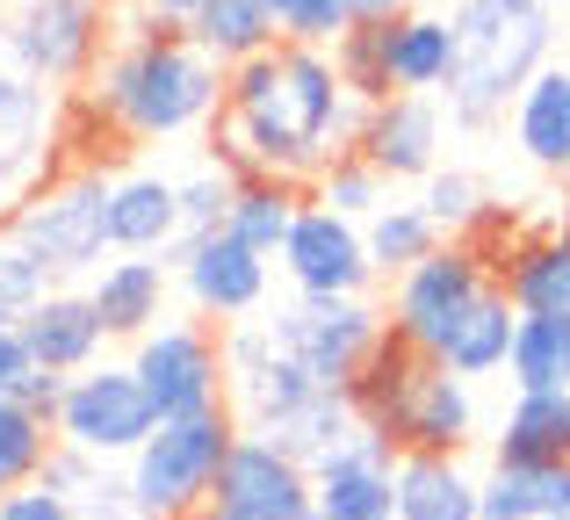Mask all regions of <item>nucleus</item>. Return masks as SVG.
<instances>
[{
  "instance_id": "f257e3e1",
  "label": "nucleus",
  "mask_w": 570,
  "mask_h": 520,
  "mask_svg": "<svg viewBox=\"0 0 570 520\" xmlns=\"http://www.w3.org/2000/svg\"><path fill=\"white\" fill-rule=\"evenodd\" d=\"M362 101L340 87L333 51L311 43H275V51L232 66L224 87V116L203 130L217 174L246 181V174H282V181L311 188L333 159L362 145Z\"/></svg>"
},
{
  "instance_id": "f03ea898",
  "label": "nucleus",
  "mask_w": 570,
  "mask_h": 520,
  "mask_svg": "<svg viewBox=\"0 0 570 520\" xmlns=\"http://www.w3.org/2000/svg\"><path fill=\"white\" fill-rule=\"evenodd\" d=\"M224 87H232V72L209 51H195L188 29H167L153 14H138V0H116V43L95 66V80H87V101L130 145L209 130L224 116Z\"/></svg>"
},
{
  "instance_id": "7ed1b4c3",
  "label": "nucleus",
  "mask_w": 570,
  "mask_h": 520,
  "mask_svg": "<svg viewBox=\"0 0 570 520\" xmlns=\"http://www.w3.org/2000/svg\"><path fill=\"white\" fill-rule=\"evenodd\" d=\"M347 405L362 420V434L390 441L397 455H462L476 441V398L462 376H448L426 347L383 325V340L368 347L362 376L347 383Z\"/></svg>"
},
{
  "instance_id": "20e7f679",
  "label": "nucleus",
  "mask_w": 570,
  "mask_h": 520,
  "mask_svg": "<svg viewBox=\"0 0 570 520\" xmlns=\"http://www.w3.org/2000/svg\"><path fill=\"white\" fill-rule=\"evenodd\" d=\"M455 72H448V116L462 130H484L528 95L534 72H549L557 14L549 0H455Z\"/></svg>"
},
{
  "instance_id": "39448f33",
  "label": "nucleus",
  "mask_w": 570,
  "mask_h": 520,
  "mask_svg": "<svg viewBox=\"0 0 570 520\" xmlns=\"http://www.w3.org/2000/svg\"><path fill=\"white\" fill-rule=\"evenodd\" d=\"M238 434H246V426L232 420V405H209V412H195V420H159L153 441L124 463L130 513L138 520H188V513H203Z\"/></svg>"
},
{
  "instance_id": "423d86ee",
  "label": "nucleus",
  "mask_w": 570,
  "mask_h": 520,
  "mask_svg": "<svg viewBox=\"0 0 570 520\" xmlns=\"http://www.w3.org/2000/svg\"><path fill=\"white\" fill-rule=\"evenodd\" d=\"M0 232H8L51 282L95 275V267L116 254L109 246V174H51L37 196H22L0 217Z\"/></svg>"
},
{
  "instance_id": "0eeeda50",
  "label": "nucleus",
  "mask_w": 570,
  "mask_h": 520,
  "mask_svg": "<svg viewBox=\"0 0 570 520\" xmlns=\"http://www.w3.org/2000/svg\"><path fill=\"white\" fill-rule=\"evenodd\" d=\"M8 58L29 72L37 87H72L95 80V66L116 43V0H22V8L0 22Z\"/></svg>"
},
{
  "instance_id": "6e6552de",
  "label": "nucleus",
  "mask_w": 570,
  "mask_h": 520,
  "mask_svg": "<svg viewBox=\"0 0 570 520\" xmlns=\"http://www.w3.org/2000/svg\"><path fill=\"white\" fill-rule=\"evenodd\" d=\"M58 441L95 463H130V455L153 441L159 412L145 398V383L130 376V362H95L80 376H66V398H58Z\"/></svg>"
},
{
  "instance_id": "1a4fd4ad",
  "label": "nucleus",
  "mask_w": 570,
  "mask_h": 520,
  "mask_svg": "<svg viewBox=\"0 0 570 520\" xmlns=\"http://www.w3.org/2000/svg\"><path fill=\"white\" fill-rule=\"evenodd\" d=\"M130 376L145 383L159 420H195L224 405V325L159 318L145 340H130Z\"/></svg>"
},
{
  "instance_id": "9d476101",
  "label": "nucleus",
  "mask_w": 570,
  "mask_h": 520,
  "mask_svg": "<svg viewBox=\"0 0 570 520\" xmlns=\"http://www.w3.org/2000/svg\"><path fill=\"white\" fill-rule=\"evenodd\" d=\"M383 325L390 318L368 304V296H340V304H311V296H296V304H282L275 318H267V333H275V347L289 354L318 391H347V383L362 376L368 347L383 340Z\"/></svg>"
},
{
  "instance_id": "9b49d317",
  "label": "nucleus",
  "mask_w": 570,
  "mask_h": 520,
  "mask_svg": "<svg viewBox=\"0 0 570 520\" xmlns=\"http://www.w3.org/2000/svg\"><path fill=\"white\" fill-rule=\"evenodd\" d=\"M311 391H318V383L275 347L267 318L224 325V405H232V420L246 426V434H267L275 420H289Z\"/></svg>"
},
{
  "instance_id": "f8f14e48",
  "label": "nucleus",
  "mask_w": 570,
  "mask_h": 520,
  "mask_svg": "<svg viewBox=\"0 0 570 520\" xmlns=\"http://www.w3.org/2000/svg\"><path fill=\"white\" fill-rule=\"evenodd\" d=\"M282 275H289L296 296H311V304H340V296H368V282H376V267H368V239L354 217L325 210V203H304L289 225V239H282Z\"/></svg>"
},
{
  "instance_id": "ddd939ff",
  "label": "nucleus",
  "mask_w": 570,
  "mask_h": 520,
  "mask_svg": "<svg viewBox=\"0 0 570 520\" xmlns=\"http://www.w3.org/2000/svg\"><path fill=\"white\" fill-rule=\"evenodd\" d=\"M484 290H491L484 261H476L462 239H448V246H433V254L419 261V267H404V275L390 282V311H383V318L397 325L412 347H426V354H433V347L448 340V325H455Z\"/></svg>"
},
{
  "instance_id": "4468645a",
  "label": "nucleus",
  "mask_w": 570,
  "mask_h": 520,
  "mask_svg": "<svg viewBox=\"0 0 570 520\" xmlns=\"http://www.w3.org/2000/svg\"><path fill=\"white\" fill-rule=\"evenodd\" d=\"M51 124H58L51 87L29 80V72L8 58V37H0V217L58 174Z\"/></svg>"
},
{
  "instance_id": "2eb2a0df",
  "label": "nucleus",
  "mask_w": 570,
  "mask_h": 520,
  "mask_svg": "<svg viewBox=\"0 0 570 520\" xmlns=\"http://www.w3.org/2000/svg\"><path fill=\"white\" fill-rule=\"evenodd\" d=\"M167 267L181 275L195 318H209V325H238V318H253V311L267 304V254H253L246 239H232V232L181 239L167 254Z\"/></svg>"
},
{
  "instance_id": "dca6fc26",
  "label": "nucleus",
  "mask_w": 570,
  "mask_h": 520,
  "mask_svg": "<svg viewBox=\"0 0 570 520\" xmlns=\"http://www.w3.org/2000/svg\"><path fill=\"white\" fill-rule=\"evenodd\" d=\"M209 507L224 520H304L311 513V470L296 463L289 449H275V441L238 434L232 455H224V470H217Z\"/></svg>"
},
{
  "instance_id": "f3484780",
  "label": "nucleus",
  "mask_w": 570,
  "mask_h": 520,
  "mask_svg": "<svg viewBox=\"0 0 570 520\" xmlns=\"http://www.w3.org/2000/svg\"><path fill=\"white\" fill-rule=\"evenodd\" d=\"M354 153L383 174V181H426L441 174V109L433 95H390L362 116V145Z\"/></svg>"
},
{
  "instance_id": "a211bd4d",
  "label": "nucleus",
  "mask_w": 570,
  "mask_h": 520,
  "mask_svg": "<svg viewBox=\"0 0 570 520\" xmlns=\"http://www.w3.org/2000/svg\"><path fill=\"white\" fill-rule=\"evenodd\" d=\"M390 484H397V449L376 434H354L340 455L311 470V507L318 520H390Z\"/></svg>"
},
{
  "instance_id": "6ab92c4d",
  "label": "nucleus",
  "mask_w": 570,
  "mask_h": 520,
  "mask_svg": "<svg viewBox=\"0 0 570 520\" xmlns=\"http://www.w3.org/2000/svg\"><path fill=\"white\" fill-rule=\"evenodd\" d=\"M167 282H174L167 261H145V254L101 261L95 275H87V304H95L101 333L109 340H145L159 318H167Z\"/></svg>"
},
{
  "instance_id": "aec40b11",
  "label": "nucleus",
  "mask_w": 570,
  "mask_h": 520,
  "mask_svg": "<svg viewBox=\"0 0 570 520\" xmlns=\"http://www.w3.org/2000/svg\"><path fill=\"white\" fill-rule=\"evenodd\" d=\"M109 246L116 254L167 261L181 246V181L159 174H116L109 181Z\"/></svg>"
},
{
  "instance_id": "412c9836",
  "label": "nucleus",
  "mask_w": 570,
  "mask_h": 520,
  "mask_svg": "<svg viewBox=\"0 0 570 520\" xmlns=\"http://www.w3.org/2000/svg\"><path fill=\"white\" fill-rule=\"evenodd\" d=\"M14 333L29 340V354H37V369H51V376H80V369L101 362V318L95 304H87V290H51L37 311H29Z\"/></svg>"
},
{
  "instance_id": "4be33fe9",
  "label": "nucleus",
  "mask_w": 570,
  "mask_h": 520,
  "mask_svg": "<svg viewBox=\"0 0 570 520\" xmlns=\"http://www.w3.org/2000/svg\"><path fill=\"white\" fill-rule=\"evenodd\" d=\"M513 333H520V311L505 304V290L491 282V290L448 325V340L433 347V362H441L448 376H462V383L470 376H499V369L513 362Z\"/></svg>"
},
{
  "instance_id": "5701e85b",
  "label": "nucleus",
  "mask_w": 570,
  "mask_h": 520,
  "mask_svg": "<svg viewBox=\"0 0 570 520\" xmlns=\"http://www.w3.org/2000/svg\"><path fill=\"white\" fill-rule=\"evenodd\" d=\"M390 513L397 520H484L476 478L462 470V455H397Z\"/></svg>"
},
{
  "instance_id": "b1692460",
  "label": "nucleus",
  "mask_w": 570,
  "mask_h": 520,
  "mask_svg": "<svg viewBox=\"0 0 570 520\" xmlns=\"http://www.w3.org/2000/svg\"><path fill=\"white\" fill-rule=\"evenodd\" d=\"M499 290L520 318H570V246L563 232H528L499 267Z\"/></svg>"
},
{
  "instance_id": "393cba45",
  "label": "nucleus",
  "mask_w": 570,
  "mask_h": 520,
  "mask_svg": "<svg viewBox=\"0 0 570 520\" xmlns=\"http://www.w3.org/2000/svg\"><path fill=\"white\" fill-rule=\"evenodd\" d=\"M513 145L542 174H570V66H549L513 101Z\"/></svg>"
},
{
  "instance_id": "a878e982",
  "label": "nucleus",
  "mask_w": 570,
  "mask_h": 520,
  "mask_svg": "<svg viewBox=\"0 0 570 520\" xmlns=\"http://www.w3.org/2000/svg\"><path fill=\"white\" fill-rule=\"evenodd\" d=\"M476 507L484 520H570V463H491Z\"/></svg>"
},
{
  "instance_id": "bb28decb",
  "label": "nucleus",
  "mask_w": 570,
  "mask_h": 520,
  "mask_svg": "<svg viewBox=\"0 0 570 520\" xmlns=\"http://www.w3.org/2000/svg\"><path fill=\"white\" fill-rule=\"evenodd\" d=\"M491 463H570V391H520Z\"/></svg>"
},
{
  "instance_id": "cd10ccee",
  "label": "nucleus",
  "mask_w": 570,
  "mask_h": 520,
  "mask_svg": "<svg viewBox=\"0 0 570 520\" xmlns=\"http://www.w3.org/2000/svg\"><path fill=\"white\" fill-rule=\"evenodd\" d=\"M455 72V29L448 14H397L390 22V87L397 95H441Z\"/></svg>"
},
{
  "instance_id": "c85d7f7f",
  "label": "nucleus",
  "mask_w": 570,
  "mask_h": 520,
  "mask_svg": "<svg viewBox=\"0 0 570 520\" xmlns=\"http://www.w3.org/2000/svg\"><path fill=\"white\" fill-rule=\"evenodd\" d=\"M188 43H195V51H209L224 72H232V66H246V58L275 51L282 37H275L267 0H203L195 22H188Z\"/></svg>"
},
{
  "instance_id": "c756f323",
  "label": "nucleus",
  "mask_w": 570,
  "mask_h": 520,
  "mask_svg": "<svg viewBox=\"0 0 570 520\" xmlns=\"http://www.w3.org/2000/svg\"><path fill=\"white\" fill-rule=\"evenodd\" d=\"M304 203H311V188L282 181V174H246V181L232 188V217H224V232L246 239L253 254H282V239H289V225H296Z\"/></svg>"
},
{
  "instance_id": "7c9ffc66",
  "label": "nucleus",
  "mask_w": 570,
  "mask_h": 520,
  "mask_svg": "<svg viewBox=\"0 0 570 520\" xmlns=\"http://www.w3.org/2000/svg\"><path fill=\"white\" fill-rule=\"evenodd\" d=\"M362 434V420H354V405H347V391H311L304 405L289 412V420H275L261 441H275V449H289L304 470H318L325 455H340L347 441Z\"/></svg>"
},
{
  "instance_id": "2f4dec72",
  "label": "nucleus",
  "mask_w": 570,
  "mask_h": 520,
  "mask_svg": "<svg viewBox=\"0 0 570 520\" xmlns=\"http://www.w3.org/2000/svg\"><path fill=\"white\" fill-rule=\"evenodd\" d=\"M362 239H368V267H376V282H397L404 267H419L433 246H448L419 203H383V210L362 225Z\"/></svg>"
},
{
  "instance_id": "473e14b6",
  "label": "nucleus",
  "mask_w": 570,
  "mask_h": 520,
  "mask_svg": "<svg viewBox=\"0 0 570 520\" xmlns=\"http://www.w3.org/2000/svg\"><path fill=\"white\" fill-rule=\"evenodd\" d=\"M51 449H58V426L43 420V412H29L22 398H0V499L37 484L43 463H51Z\"/></svg>"
},
{
  "instance_id": "72a5a7b5",
  "label": "nucleus",
  "mask_w": 570,
  "mask_h": 520,
  "mask_svg": "<svg viewBox=\"0 0 570 520\" xmlns=\"http://www.w3.org/2000/svg\"><path fill=\"white\" fill-rule=\"evenodd\" d=\"M505 376L513 391H570V318H520Z\"/></svg>"
},
{
  "instance_id": "f704fd0d",
  "label": "nucleus",
  "mask_w": 570,
  "mask_h": 520,
  "mask_svg": "<svg viewBox=\"0 0 570 520\" xmlns=\"http://www.w3.org/2000/svg\"><path fill=\"white\" fill-rule=\"evenodd\" d=\"M333 72H340V87H347L362 109H376V101L397 95V87H390V22H347L340 29Z\"/></svg>"
},
{
  "instance_id": "c9c22d12",
  "label": "nucleus",
  "mask_w": 570,
  "mask_h": 520,
  "mask_svg": "<svg viewBox=\"0 0 570 520\" xmlns=\"http://www.w3.org/2000/svg\"><path fill=\"white\" fill-rule=\"evenodd\" d=\"M383 174L368 167L362 153H347V159H333V167L311 181V203H325V210H340V217H354V225H368V217L383 210Z\"/></svg>"
},
{
  "instance_id": "e433bc0d",
  "label": "nucleus",
  "mask_w": 570,
  "mask_h": 520,
  "mask_svg": "<svg viewBox=\"0 0 570 520\" xmlns=\"http://www.w3.org/2000/svg\"><path fill=\"white\" fill-rule=\"evenodd\" d=\"M267 14H275L282 43H311V51H333L340 29L354 22L347 0H267Z\"/></svg>"
},
{
  "instance_id": "4c0bfd02",
  "label": "nucleus",
  "mask_w": 570,
  "mask_h": 520,
  "mask_svg": "<svg viewBox=\"0 0 570 520\" xmlns=\"http://www.w3.org/2000/svg\"><path fill=\"white\" fill-rule=\"evenodd\" d=\"M419 210L433 217V232H441V239H462V232L476 225V217H484V188L470 181V174H426V196H419Z\"/></svg>"
},
{
  "instance_id": "58836bf2",
  "label": "nucleus",
  "mask_w": 570,
  "mask_h": 520,
  "mask_svg": "<svg viewBox=\"0 0 570 520\" xmlns=\"http://www.w3.org/2000/svg\"><path fill=\"white\" fill-rule=\"evenodd\" d=\"M51 290H58V282L43 275V267L8 239V232H0V333H8V325H22V318H29V311H37Z\"/></svg>"
},
{
  "instance_id": "ea45409f",
  "label": "nucleus",
  "mask_w": 570,
  "mask_h": 520,
  "mask_svg": "<svg viewBox=\"0 0 570 520\" xmlns=\"http://www.w3.org/2000/svg\"><path fill=\"white\" fill-rule=\"evenodd\" d=\"M232 174H195L181 181V239H203V232H224V217H232Z\"/></svg>"
},
{
  "instance_id": "a19ab883",
  "label": "nucleus",
  "mask_w": 570,
  "mask_h": 520,
  "mask_svg": "<svg viewBox=\"0 0 570 520\" xmlns=\"http://www.w3.org/2000/svg\"><path fill=\"white\" fill-rule=\"evenodd\" d=\"M101 470H109V463H95V455H80V449H66V441H58V449H51V463H43V478H37V484H51L58 499H72V507H80V499H87V492H95V484H101Z\"/></svg>"
},
{
  "instance_id": "79ce46f5",
  "label": "nucleus",
  "mask_w": 570,
  "mask_h": 520,
  "mask_svg": "<svg viewBox=\"0 0 570 520\" xmlns=\"http://www.w3.org/2000/svg\"><path fill=\"white\" fill-rule=\"evenodd\" d=\"M0 520H80L72 499H58L51 484H22V492L0 499Z\"/></svg>"
},
{
  "instance_id": "37998d69",
  "label": "nucleus",
  "mask_w": 570,
  "mask_h": 520,
  "mask_svg": "<svg viewBox=\"0 0 570 520\" xmlns=\"http://www.w3.org/2000/svg\"><path fill=\"white\" fill-rule=\"evenodd\" d=\"M29 376H37V354H29V340L8 325V333H0V398H22Z\"/></svg>"
},
{
  "instance_id": "c03bdc74",
  "label": "nucleus",
  "mask_w": 570,
  "mask_h": 520,
  "mask_svg": "<svg viewBox=\"0 0 570 520\" xmlns=\"http://www.w3.org/2000/svg\"><path fill=\"white\" fill-rule=\"evenodd\" d=\"M58 398H66V376H51V369H37V376L22 383V405L43 412V420H58Z\"/></svg>"
},
{
  "instance_id": "a18cd8bd",
  "label": "nucleus",
  "mask_w": 570,
  "mask_h": 520,
  "mask_svg": "<svg viewBox=\"0 0 570 520\" xmlns=\"http://www.w3.org/2000/svg\"><path fill=\"white\" fill-rule=\"evenodd\" d=\"M195 8H203V0H138V14H153V22H167V29H188Z\"/></svg>"
},
{
  "instance_id": "49530a36",
  "label": "nucleus",
  "mask_w": 570,
  "mask_h": 520,
  "mask_svg": "<svg viewBox=\"0 0 570 520\" xmlns=\"http://www.w3.org/2000/svg\"><path fill=\"white\" fill-rule=\"evenodd\" d=\"M354 22H397V14H412V0H347Z\"/></svg>"
},
{
  "instance_id": "de8ad7c7",
  "label": "nucleus",
  "mask_w": 570,
  "mask_h": 520,
  "mask_svg": "<svg viewBox=\"0 0 570 520\" xmlns=\"http://www.w3.org/2000/svg\"><path fill=\"white\" fill-rule=\"evenodd\" d=\"M188 520H224V513H217V507H203V513H188Z\"/></svg>"
},
{
  "instance_id": "09e8293b",
  "label": "nucleus",
  "mask_w": 570,
  "mask_h": 520,
  "mask_svg": "<svg viewBox=\"0 0 570 520\" xmlns=\"http://www.w3.org/2000/svg\"><path fill=\"white\" fill-rule=\"evenodd\" d=\"M557 232H563V246H570V203H563V225H557Z\"/></svg>"
},
{
  "instance_id": "8fccbe9b",
  "label": "nucleus",
  "mask_w": 570,
  "mask_h": 520,
  "mask_svg": "<svg viewBox=\"0 0 570 520\" xmlns=\"http://www.w3.org/2000/svg\"><path fill=\"white\" fill-rule=\"evenodd\" d=\"M304 520H318V507H311V513H304Z\"/></svg>"
},
{
  "instance_id": "3c124183",
  "label": "nucleus",
  "mask_w": 570,
  "mask_h": 520,
  "mask_svg": "<svg viewBox=\"0 0 570 520\" xmlns=\"http://www.w3.org/2000/svg\"><path fill=\"white\" fill-rule=\"evenodd\" d=\"M390 520H397V513H390Z\"/></svg>"
}]
</instances>
